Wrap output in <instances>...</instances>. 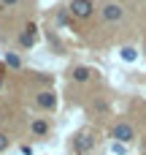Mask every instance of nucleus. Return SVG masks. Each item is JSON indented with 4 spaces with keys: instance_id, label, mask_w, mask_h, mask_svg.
<instances>
[{
    "instance_id": "obj_1",
    "label": "nucleus",
    "mask_w": 146,
    "mask_h": 155,
    "mask_svg": "<svg viewBox=\"0 0 146 155\" xmlns=\"http://www.w3.org/2000/svg\"><path fill=\"white\" fill-rule=\"evenodd\" d=\"M111 136H114L119 144H130V142L135 139V131H133V125H127V123H116L114 131H111Z\"/></svg>"
},
{
    "instance_id": "obj_2",
    "label": "nucleus",
    "mask_w": 146,
    "mask_h": 155,
    "mask_svg": "<svg viewBox=\"0 0 146 155\" xmlns=\"http://www.w3.org/2000/svg\"><path fill=\"white\" fill-rule=\"evenodd\" d=\"M92 8H95V3H92V0H73V3H70V14H73V16H79V19L92 16Z\"/></svg>"
},
{
    "instance_id": "obj_3",
    "label": "nucleus",
    "mask_w": 146,
    "mask_h": 155,
    "mask_svg": "<svg viewBox=\"0 0 146 155\" xmlns=\"http://www.w3.org/2000/svg\"><path fill=\"white\" fill-rule=\"evenodd\" d=\"M92 144H95V139H92V134H89V131H81V134L76 136V142H73L76 153H81V155L89 153V150H92Z\"/></svg>"
},
{
    "instance_id": "obj_4",
    "label": "nucleus",
    "mask_w": 146,
    "mask_h": 155,
    "mask_svg": "<svg viewBox=\"0 0 146 155\" xmlns=\"http://www.w3.org/2000/svg\"><path fill=\"white\" fill-rule=\"evenodd\" d=\"M122 16H125V8H122L119 3H108V5L103 8V19H106V22H119Z\"/></svg>"
},
{
    "instance_id": "obj_5",
    "label": "nucleus",
    "mask_w": 146,
    "mask_h": 155,
    "mask_svg": "<svg viewBox=\"0 0 146 155\" xmlns=\"http://www.w3.org/2000/svg\"><path fill=\"white\" fill-rule=\"evenodd\" d=\"M35 104H38L41 109H54V106H57V98H54V93L43 90V93H38V95H35Z\"/></svg>"
},
{
    "instance_id": "obj_6",
    "label": "nucleus",
    "mask_w": 146,
    "mask_h": 155,
    "mask_svg": "<svg viewBox=\"0 0 146 155\" xmlns=\"http://www.w3.org/2000/svg\"><path fill=\"white\" fill-rule=\"evenodd\" d=\"M19 44H22L24 49L35 44V25H27V27H24V33L19 35Z\"/></svg>"
},
{
    "instance_id": "obj_7",
    "label": "nucleus",
    "mask_w": 146,
    "mask_h": 155,
    "mask_svg": "<svg viewBox=\"0 0 146 155\" xmlns=\"http://www.w3.org/2000/svg\"><path fill=\"white\" fill-rule=\"evenodd\" d=\"M30 131H33L35 136H43V134L49 131V123H46V120H33V123H30Z\"/></svg>"
},
{
    "instance_id": "obj_8",
    "label": "nucleus",
    "mask_w": 146,
    "mask_h": 155,
    "mask_svg": "<svg viewBox=\"0 0 146 155\" xmlns=\"http://www.w3.org/2000/svg\"><path fill=\"white\" fill-rule=\"evenodd\" d=\"M89 74H92V71H89L87 65H79V68L73 71V79H76V82H87V79H89Z\"/></svg>"
},
{
    "instance_id": "obj_9",
    "label": "nucleus",
    "mask_w": 146,
    "mask_h": 155,
    "mask_svg": "<svg viewBox=\"0 0 146 155\" xmlns=\"http://www.w3.org/2000/svg\"><path fill=\"white\" fill-rule=\"evenodd\" d=\"M119 54H122V60H125V63H133V60L138 57V52H135L133 46H122V52H119Z\"/></svg>"
},
{
    "instance_id": "obj_10",
    "label": "nucleus",
    "mask_w": 146,
    "mask_h": 155,
    "mask_svg": "<svg viewBox=\"0 0 146 155\" xmlns=\"http://www.w3.org/2000/svg\"><path fill=\"white\" fill-rule=\"evenodd\" d=\"M5 63H8L11 68H19V65H22V60H19V57H16L14 52H8V54H5Z\"/></svg>"
},
{
    "instance_id": "obj_11",
    "label": "nucleus",
    "mask_w": 146,
    "mask_h": 155,
    "mask_svg": "<svg viewBox=\"0 0 146 155\" xmlns=\"http://www.w3.org/2000/svg\"><path fill=\"white\" fill-rule=\"evenodd\" d=\"M8 144H11L8 134H0V153H3V150H8Z\"/></svg>"
},
{
    "instance_id": "obj_12",
    "label": "nucleus",
    "mask_w": 146,
    "mask_h": 155,
    "mask_svg": "<svg viewBox=\"0 0 146 155\" xmlns=\"http://www.w3.org/2000/svg\"><path fill=\"white\" fill-rule=\"evenodd\" d=\"M111 150H114L116 155H125V144H119V142H114V147H111Z\"/></svg>"
},
{
    "instance_id": "obj_13",
    "label": "nucleus",
    "mask_w": 146,
    "mask_h": 155,
    "mask_svg": "<svg viewBox=\"0 0 146 155\" xmlns=\"http://www.w3.org/2000/svg\"><path fill=\"white\" fill-rule=\"evenodd\" d=\"M22 155H33V147H30V144H24V147H22Z\"/></svg>"
},
{
    "instance_id": "obj_14",
    "label": "nucleus",
    "mask_w": 146,
    "mask_h": 155,
    "mask_svg": "<svg viewBox=\"0 0 146 155\" xmlns=\"http://www.w3.org/2000/svg\"><path fill=\"white\" fill-rule=\"evenodd\" d=\"M3 3H8V5H14V3H16V0H3Z\"/></svg>"
},
{
    "instance_id": "obj_15",
    "label": "nucleus",
    "mask_w": 146,
    "mask_h": 155,
    "mask_svg": "<svg viewBox=\"0 0 146 155\" xmlns=\"http://www.w3.org/2000/svg\"><path fill=\"white\" fill-rule=\"evenodd\" d=\"M0 84H3V79H0Z\"/></svg>"
}]
</instances>
